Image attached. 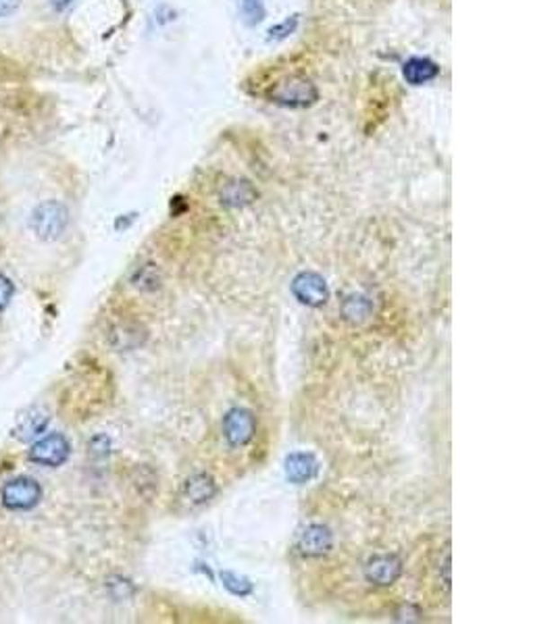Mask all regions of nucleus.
Masks as SVG:
<instances>
[{"mask_svg": "<svg viewBox=\"0 0 556 624\" xmlns=\"http://www.w3.org/2000/svg\"><path fill=\"white\" fill-rule=\"evenodd\" d=\"M31 229L44 242H55L65 233L69 225V210L63 202L47 200L31 213Z\"/></svg>", "mask_w": 556, "mask_h": 624, "instance_id": "f257e3e1", "label": "nucleus"}, {"mask_svg": "<svg viewBox=\"0 0 556 624\" xmlns=\"http://www.w3.org/2000/svg\"><path fill=\"white\" fill-rule=\"evenodd\" d=\"M269 98L271 102L279 104V107L304 109V107H311V104L317 101L319 92L311 80H306V77H300V75H292L273 85Z\"/></svg>", "mask_w": 556, "mask_h": 624, "instance_id": "f03ea898", "label": "nucleus"}, {"mask_svg": "<svg viewBox=\"0 0 556 624\" xmlns=\"http://www.w3.org/2000/svg\"><path fill=\"white\" fill-rule=\"evenodd\" d=\"M40 497H42L40 483L30 477L11 479V481H6L3 485V491H0L3 505L9 510H30L40 502Z\"/></svg>", "mask_w": 556, "mask_h": 624, "instance_id": "7ed1b4c3", "label": "nucleus"}, {"mask_svg": "<svg viewBox=\"0 0 556 624\" xmlns=\"http://www.w3.org/2000/svg\"><path fill=\"white\" fill-rule=\"evenodd\" d=\"M71 452V445L67 437L63 433H50V435L42 437L40 442H36L30 450V460L42 466H61L67 462Z\"/></svg>", "mask_w": 556, "mask_h": 624, "instance_id": "20e7f679", "label": "nucleus"}, {"mask_svg": "<svg viewBox=\"0 0 556 624\" xmlns=\"http://www.w3.org/2000/svg\"><path fill=\"white\" fill-rule=\"evenodd\" d=\"M292 294L296 295L300 304H306L311 308L323 306L325 302L330 300V287H327L325 279L322 275L313 271L300 273L298 277L292 281Z\"/></svg>", "mask_w": 556, "mask_h": 624, "instance_id": "39448f33", "label": "nucleus"}, {"mask_svg": "<svg viewBox=\"0 0 556 624\" xmlns=\"http://www.w3.org/2000/svg\"><path fill=\"white\" fill-rule=\"evenodd\" d=\"M257 423L251 410L234 409L224 417V437L232 448H242L254 437Z\"/></svg>", "mask_w": 556, "mask_h": 624, "instance_id": "423d86ee", "label": "nucleus"}, {"mask_svg": "<svg viewBox=\"0 0 556 624\" xmlns=\"http://www.w3.org/2000/svg\"><path fill=\"white\" fill-rule=\"evenodd\" d=\"M402 575V560L396 554H377L365 567V579L375 587H390Z\"/></svg>", "mask_w": 556, "mask_h": 624, "instance_id": "0eeeda50", "label": "nucleus"}, {"mask_svg": "<svg viewBox=\"0 0 556 624\" xmlns=\"http://www.w3.org/2000/svg\"><path fill=\"white\" fill-rule=\"evenodd\" d=\"M331 545L333 535L323 524H309V527L303 529V533H300L296 540V549L300 551V556L304 558L325 556L327 551L331 549Z\"/></svg>", "mask_w": 556, "mask_h": 624, "instance_id": "6e6552de", "label": "nucleus"}, {"mask_svg": "<svg viewBox=\"0 0 556 624\" xmlns=\"http://www.w3.org/2000/svg\"><path fill=\"white\" fill-rule=\"evenodd\" d=\"M49 420L50 417L47 410L40 409V406H30L28 410H23L22 415L17 417L13 435H15V439H19V442H30V439L42 435L44 429H47Z\"/></svg>", "mask_w": 556, "mask_h": 624, "instance_id": "1a4fd4ad", "label": "nucleus"}, {"mask_svg": "<svg viewBox=\"0 0 556 624\" xmlns=\"http://www.w3.org/2000/svg\"><path fill=\"white\" fill-rule=\"evenodd\" d=\"M215 494H217V483L207 472L192 475L181 485V497L190 505H205L207 502H211Z\"/></svg>", "mask_w": 556, "mask_h": 624, "instance_id": "9d476101", "label": "nucleus"}, {"mask_svg": "<svg viewBox=\"0 0 556 624\" xmlns=\"http://www.w3.org/2000/svg\"><path fill=\"white\" fill-rule=\"evenodd\" d=\"M317 470V460L311 454H303V452H296V454H290L286 458V477L287 481L303 485L306 481H311L315 477Z\"/></svg>", "mask_w": 556, "mask_h": 624, "instance_id": "9b49d317", "label": "nucleus"}, {"mask_svg": "<svg viewBox=\"0 0 556 624\" xmlns=\"http://www.w3.org/2000/svg\"><path fill=\"white\" fill-rule=\"evenodd\" d=\"M402 75H404V80H407V83H410V85H423L431 80H436V77L440 75V67H437L434 61H429V58L413 57V58H409L407 63H404Z\"/></svg>", "mask_w": 556, "mask_h": 624, "instance_id": "f8f14e48", "label": "nucleus"}, {"mask_svg": "<svg viewBox=\"0 0 556 624\" xmlns=\"http://www.w3.org/2000/svg\"><path fill=\"white\" fill-rule=\"evenodd\" d=\"M257 198V189H254L248 181H232L227 183L221 192V202L227 207H244Z\"/></svg>", "mask_w": 556, "mask_h": 624, "instance_id": "ddd939ff", "label": "nucleus"}, {"mask_svg": "<svg viewBox=\"0 0 556 624\" xmlns=\"http://www.w3.org/2000/svg\"><path fill=\"white\" fill-rule=\"evenodd\" d=\"M371 311H373L371 302L365 298V295H357V294L349 295V298L342 302V308H340L344 321H349V323L352 325H358L363 323V321H367L371 317Z\"/></svg>", "mask_w": 556, "mask_h": 624, "instance_id": "4468645a", "label": "nucleus"}, {"mask_svg": "<svg viewBox=\"0 0 556 624\" xmlns=\"http://www.w3.org/2000/svg\"><path fill=\"white\" fill-rule=\"evenodd\" d=\"M240 15L246 25H257L265 19V3L263 0H242Z\"/></svg>", "mask_w": 556, "mask_h": 624, "instance_id": "2eb2a0df", "label": "nucleus"}, {"mask_svg": "<svg viewBox=\"0 0 556 624\" xmlns=\"http://www.w3.org/2000/svg\"><path fill=\"white\" fill-rule=\"evenodd\" d=\"M221 581H224L225 587L235 595H248L252 591L251 583H248L246 579H242V576H238V575H234V573H221Z\"/></svg>", "mask_w": 556, "mask_h": 624, "instance_id": "dca6fc26", "label": "nucleus"}, {"mask_svg": "<svg viewBox=\"0 0 556 624\" xmlns=\"http://www.w3.org/2000/svg\"><path fill=\"white\" fill-rule=\"evenodd\" d=\"M296 25H298V17L294 15L292 19H286L284 23H279V25H276V28H271L269 31H267V34H269V40H284V38L294 34Z\"/></svg>", "mask_w": 556, "mask_h": 624, "instance_id": "f3484780", "label": "nucleus"}, {"mask_svg": "<svg viewBox=\"0 0 556 624\" xmlns=\"http://www.w3.org/2000/svg\"><path fill=\"white\" fill-rule=\"evenodd\" d=\"M13 294H15V286H13V281L9 277H4V275H0V312L9 306Z\"/></svg>", "mask_w": 556, "mask_h": 624, "instance_id": "a211bd4d", "label": "nucleus"}, {"mask_svg": "<svg viewBox=\"0 0 556 624\" xmlns=\"http://www.w3.org/2000/svg\"><path fill=\"white\" fill-rule=\"evenodd\" d=\"M421 616H423L421 610L413 606V603H402V606L396 610V620H402V622L421 620Z\"/></svg>", "mask_w": 556, "mask_h": 624, "instance_id": "6ab92c4d", "label": "nucleus"}, {"mask_svg": "<svg viewBox=\"0 0 556 624\" xmlns=\"http://www.w3.org/2000/svg\"><path fill=\"white\" fill-rule=\"evenodd\" d=\"M150 273V265L148 267H142L138 275H136V286L138 287H144V284H153V287L159 286V275H156L153 271V275H148Z\"/></svg>", "mask_w": 556, "mask_h": 624, "instance_id": "aec40b11", "label": "nucleus"}, {"mask_svg": "<svg viewBox=\"0 0 556 624\" xmlns=\"http://www.w3.org/2000/svg\"><path fill=\"white\" fill-rule=\"evenodd\" d=\"M22 4V0H0V17L13 15Z\"/></svg>", "mask_w": 556, "mask_h": 624, "instance_id": "412c9836", "label": "nucleus"}, {"mask_svg": "<svg viewBox=\"0 0 556 624\" xmlns=\"http://www.w3.org/2000/svg\"><path fill=\"white\" fill-rule=\"evenodd\" d=\"M50 4L55 6V11H65L74 4V0H50Z\"/></svg>", "mask_w": 556, "mask_h": 624, "instance_id": "4be33fe9", "label": "nucleus"}]
</instances>
